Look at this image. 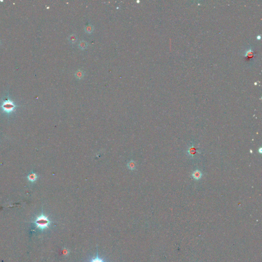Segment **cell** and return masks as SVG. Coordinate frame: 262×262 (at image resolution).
<instances>
[{
	"label": "cell",
	"instance_id": "cell-1",
	"mask_svg": "<svg viewBox=\"0 0 262 262\" xmlns=\"http://www.w3.org/2000/svg\"><path fill=\"white\" fill-rule=\"evenodd\" d=\"M34 223L38 229L44 230L49 227L51 222L47 216L42 214L35 219Z\"/></svg>",
	"mask_w": 262,
	"mask_h": 262
},
{
	"label": "cell",
	"instance_id": "cell-2",
	"mask_svg": "<svg viewBox=\"0 0 262 262\" xmlns=\"http://www.w3.org/2000/svg\"><path fill=\"white\" fill-rule=\"evenodd\" d=\"M17 106L10 99L7 98L5 100L0 106L2 110L7 114H10L15 110Z\"/></svg>",
	"mask_w": 262,
	"mask_h": 262
},
{
	"label": "cell",
	"instance_id": "cell-3",
	"mask_svg": "<svg viewBox=\"0 0 262 262\" xmlns=\"http://www.w3.org/2000/svg\"><path fill=\"white\" fill-rule=\"evenodd\" d=\"M202 174L201 171L198 170H195L192 174V176H193V177L194 178V179L195 180H198L199 179H200L201 177H202Z\"/></svg>",
	"mask_w": 262,
	"mask_h": 262
},
{
	"label": "cell",
	"instance_id": "cell-4",
	"mask_svg": "<svg viewBox=\"0 0 262 262\" xmlns=\"http://www.w3.org/2000/svg\"><path fill=\"white\" fill-rule=\"evenodd\" d=\"M37 175L36 174H35V173H33L30 174L28 176V177H27L28 180H29L30 182H35V181L36 180V179H37Z\"/></svg>",
	"mask_w": 262,
	"mask_h": 262
},
{
	"label": "cell",
	"instance_id": "cell-5",
	"mask_svg": "<svg viewBox=\"0 0 262 262\" xmlns=\"http://www.w3.org/2000/svg\"><path fill=\"white\" fill-rule=\"evenodd\" d=\"M89 262H106L104 261L103 259L99 258V257L98 256V251H97L96 257H95V258H93V259H91Z\"/></svg>",
	"mask_w": 262,
	"mask_h": 262
},
{
	"label": "cell",
	"instance_id": "cell-6",
	"mask_svg": "<svg viewBox=\"0 0 262 262\" xmlns=\"http://www.w3.org/2000/svg\"><path fill=\"white\" fill-rule=\"evenodd\" d=\"M88 46V44L86 42L82 41H81L78 45L79 48L81 50H85V49L87 48Z\"/></svg>",
	"mask_w": 262,
	"mask_h": 262
},
{
	"label": "cell",
	"instance_id": "cell-7",
	"mask_svg": "<svg viewBox=\"0 0 262 262\" xmlns=\"http://www.w3.org/2000/svg\"><path fill=\"white\" fill-rule=\"evenodd\" d=\"M93 30H94L93 27L91 25H88L85 26V31L87 33H89V34L92 33L93 32Z\"/></svg>",
	"mask_w": 262,
	"mask_h": 262
},
{
	"label": "cell",
	"instance_id": "cell-8",
	"mask_svg": "<svg viewBox=\"0 0 262 262\" xmlns=\"http://www.w3.org/2000/svg\"><path fill=\"white\" fill-rule=\"evenodd\" d=\"M77 40V38L76 36L74 34L71 35L69 37V41L71 42V43H72V44L75 43V42H76Z\"/></svg>",
	"mask_w": 262,
	"mask_h": 262
},
{
	"label": "cell",
	"instance_id": "cell-9",
	"mask_svg": "<svg viewBox=\"0 0 262 262\" xmlns=\"http://www.w3.org/2000/svg\"><path fill=\"white\" fill-rule=\"evenodd\" d=\"M84 75V73L81 70H78L76 71V72L75 73V77L78 79H81Z\"/></svg>",
	"mask_w": 262,
	"mask_h": 262
},
{
	"label": "cell",
	"instance_id": "cell-10",
	"mask_svg": "<svg viewBox=\"0 0 262 262\" xmlns=\"http://www.w3.org/2000/svg\"><path fill=\"white\" fill-rule=\"evenodd\" d=\"M128 167H129V168L131 169H134V168H135V164L134 163V162H131L129 163V164H128Z\"/></svg>",
	"mask_w": 262,
	"mask_h": 262
}]
</instances>
